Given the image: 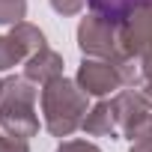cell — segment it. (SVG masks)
Returning a JSON list of instances; mask_svg holds the SVG:
<instances>
[{
  "label": "cell",
  "instance_id": "14",
  "mask_svg": "<svg viewBox=\"0 0 152 152\" xmlns=\"http://www.w3.org/2000/svg\"><path fill=\"white\" fill-rule=\"evenodd\" d=\"M0 93H3V84H0Z\"/></svg>",
  "mask_w": 152,
  "mask_h": 152
},
{
  "label": "cell",
  "instance_id": "5",
  "mask_svg": "<svg viewBox=\"0 0 152 152\" xmlns=\"http://www.w3.org/2000/svg\"><path fill=\"white\" fill-rule=\"evenodd\" d=\"M60 72H63V60L54 51H48V48L33 51V57L27 63V78L30 81H54V78H60Z\"/></svg>",
  "mask_w": 152,
  "mask_h": 152
},
{
  "label": "cell",
  "instance_id": "4",
  "mask_svg": "<svg viewBox=\"0 0 152 152\" xmlns=\"http://www.w3.org/2000/svg\"><path fill=\"white\" fill-rule=\"evenodd\" d=\"M78 84L90 96H104V93L116 90L125 81H122V69L119 66H110V63H84L81 72H78Z\"/></svg>",
  "mask_w": 152,
  "mask_h": 152
},
{
  "label": "cell",
  "instance_id": "10",
  "mask_svg": "<svg viewBox=\"0 0 152 152\" xmlns=\"http://www.w3.org/2000/svg\"><path fill=\"white\" fill-rule=\"evenodd\" d=\"M51 3H54V9H57V12L72 15V12H78V9L84 6V0H51Z\"/></svg>",
  "mask_w": 152,
  "mask_h": 152
},
{
  "label": "cell",
  "instance_id": "3",
  "mask_svg": "<svg viewBox=\"0 0 152 152\" xmlns=\"http://www.w3.org/2000/svg\"><path fill=\"white\" fill-rule=\"evenodd\" d=\"M78 39H81V51L84 54H93V57H110L116 51L113 42H119V36L113 33V24L104 15L84 18V24L78 30Z\"/></svg>",
  "mask_w": 152,
  "mask_h": 152
},
{
  "label": "cell",
  "instance_id": "12",
  "mask_svg": "<svg viewBox=\"0 0 152 152\" xmlns=\"http://www.w3.org/2000/svg\"><path fill=\"white\" fill-rule=\"evenodd\" d=\"M146 75L152 78V57H149V63H146Z\"/></svg>",
  "mask_w": 152,
  "mask_h": 152
},
{
  "label": "cell",
  "instance_id": "9",
  "mask_svg": "<svg viewBox=\"0 0 152 152\" xmlns=\"http://www.w3.org/2000/svg\"><path fill=\"white\" fill-rule=\"evenodd\" d=\"M57 152H99V146H93V143H87V140H69V143H63Z\"/></svg>",
  "mask_w": 152,
  "mask_h": 152
},
{
  "label": "cell",
  "instance_id": "6",
  "mask_svg": "<svg viewBox=\"0 0 152 152\" xmlns=\"http://www.w3.org/2000/svg\"><path fill=\"white\" fill-rule=\"evenodd\" d=\"M84 128L90 134H107L116 128V107L113 104H99L87 119H84Z\"/></svg>",
  "mask_w": 152,
  "mask_h": 152
},
{
  "label": "cell",
  "instance_id": "8",
  "mask_svg": "<svg viewBox=\"0 0 152 152\" xmlns=\"http://www.w3.org/2000/svg\"><path fill=\"white\" fill-rule=\"evenodd\" d=\"M27 12L24 0H0V24H18Z\"/></svg>",
  "mask_w": 152,
  "mask_h": 152
},
{
  "label": "cell",
  "instance_id": "11",
  "mask_svg": "<svg viewBox=\"0 0 152 152\" xmlns=\"http://www.w3.org/2000/svg\"><path fill=\"white\" fill-rule=\"evenodd\" d=\"M131 152H152V140H140L137 146H131Z\"/></svg>",
  "mask_w": 152,
  "mask_h": 152
},
{
  "label": "cell",
  "instance_id": "2",
  "mask_svg": "<svg viewBox=\"0 0 152 152\" xmlns=\"http://www.w3.org/2000/svg\"><path fill=\"white\" fill-rule=\"evenodd\" d=\"M36 93L27 87V81H6L0 93V125L12 137H33L39 128V119L33 113Z\"/></svg>",
  "mask_w": 152,
  "mask_h": 152
},
{
  "label": "cell",
  "instance_id": "7",
  "mask_svg": "<svg viewBox=\"0 0 152 152\" xmlns=\"http://www.w3.org/2000/svg\"><path fill=\"white\" fill-rule=\"evenodd\" d=\"M30 54V48L15 36V33H9V36H0V69H12L18 60H24Z\"/></svg>",
  "mask_w": 152,
  "mask_h": 152
},
{
  "label": "cell",
  "instance_id": "1",
  "mask_svg": "<svg viewBox=\"0 0 152 152\" xmlns=\"http://www.w3.org/2000/svg\"><path fill=\"white\" fill-rule=\"evenodd\" d=\"M42 107H45V125L57 137H69L75 128L84 122L87 113V96L66 78L48 81L42 93Z\"/></svg>",
  "mask_w": 152,
  "mask_h": 152
},
{
  "label": "cell",
  "instance_id": "13",
  "mask_svg": "<svg viewBox=\"0 0 152 152\" xmlns=\"http://www.w3.org/2000/svg\"><path fill=\"white\" fill-rule=\"evenodd\" d=\"M146 99H149V102H152V84H149V87H146Z\"/></svg>",
  "mask_w": 152,
  "mask_h": 152
}]
</instances>
